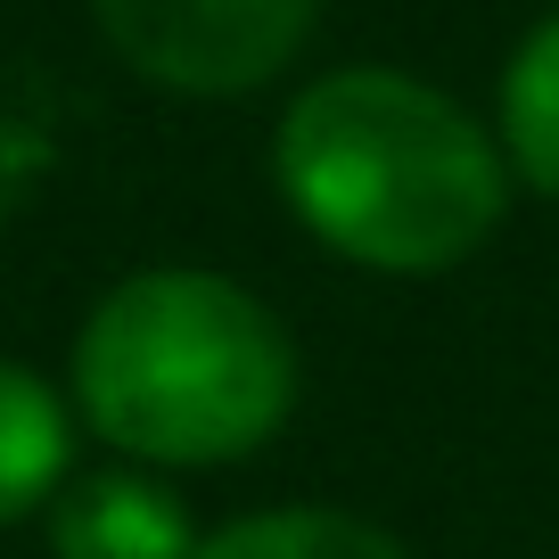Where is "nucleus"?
Segmentation results:
<instances>
[{
  "mask_svg": "<svg viewBox=\"0 0 559 559\" xmlns=\"http://www.w3.org/2000/svg\"><path fill=\"white\" fill-rule=\"evenodd\" d=\"M272 174L297 223L362 272H453L510 206L502 148L395 67H346L297 91Z\"/></svg>",
  "mask_w": 559,
  "mask_h": 559,
  "instance_id": "f257e3e1",
  "label": "nucleus"
},
{
  "mask_svg": "<svg viewBox=\"0 0 559 559\" xmlns=\"http://www.w3.org/2000/svg\"><path fill=\"white\" fill-rule=\"evenodd\" d=\"M74 403L116 453L206 469L288 419L297 346L223 272H132L74 337Z\"/></svg>",
  "mask_w": 559,
  "mask_h": 559,
  "instance_id": "f03ea898",
  "label": "nucleus"
},
{
  "mask_svg": "<svg viewBox=\"0 0 559 559\" xmlns=\"http://www.w3.org/2000/svg\"><path fill=\"white\" fill-rule=\"evenodd\" d=\"M123 67L190 99H239L305 50L321 0H91Z\"/></svg>",
  "mask_w": 559,
  "mask_h": 559,
  "instance_id": "7ed1b4c3",
  "label": "nucleus"
},
{
  "mask_svg": "<svg viewBox=\"0 0 559 559\" xmlns=\"http://www.w3.org/2000/svg\"><path fill=\"white\" fill-rule=\"evenodd\" d=\"M58 559H198V526L174 486L148 469H99L58 493L50 510Z\"/></svg>",
  "mask_w": 559,
  "mask_h": 559,
  "instance_id": "20e7f679",
  "label": "nucleus"
},
{
  "mask_svg": "<svg viewBox=\"0 0 559 559\" xmlns=\"http://www.w3.org/2000/svg\"><path fill=\"white\" fill-rule=\"evenodd\" d=\"M74 461V412L50 379L0 362V526L41 510L58 486H67Z\"/></svg>",
  "mask_w": 559,
  "mask_h": 559,
  "instance_id": "39448f33",
  "label": "nucleus"
},
{
  "mask_svg": "<svg viewBox=\"0 0 559 559\" xmlns=\"http://www.w3.org/2000/svg\"><path fill=\"white\" fill-rule=\"evenodd\" d=\"M198 559H403V543L386 526L354 519V510H255V519H230L198 543Z\"/></svg>",
  "mask_w": 559,
  "mask_h": 559,
  "instance_id": "423d86ee",
  "label": "nucleus"
},
{
  "mask_svg": "<svg viewBox=\"0 0 559 559\" xmlns=\"http://www.w3.org/2000/svg\"><path fill=\"white\" fill-rule=\"evenodd\" d=\"M502 157L526 190L559 198V17L535 25L502 74Z\"/></svg>",
  "mask_w": 559,
  "mask_h": 559,
  "instance_id": "0eeeda50",
  "label": "nucleus"
}]
</instances>
